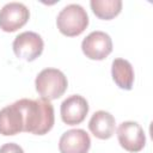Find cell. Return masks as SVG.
<instances>
[{"label": "cell", "instance_id": "cell-5", "mask_svg": "<svg viewBox=\"0 0 153 153\" xmlns=\"http://www.w3.org/2000/svg\"><path fill=\"white\" fill-rule=\"evenodd\" d=\"M30 17L29 8L17 1L7 2L0 10V29L5 32H13L26 24Z\"/></svg>", "mask_w": 153, "mask_h": 153}, {"label": "cell", "instance_id": "cell-14", "mask_svg": "<svg viewBox=\"0 0 153 153\" xmlns=\"http://www.w3.org/2000/svg\"><path fill=\"white\" fill-rule=\"evenodd\" d=\"M0 153H24V149L14 142H8L0 147Z\"/></svg>", "mask_w": 153, "mask_h": 153}, {"label": "cell", "instance_id": "cell-11", "mask_svg": "<svg viewBox=\"0 0 153 153\" xmlns=\"http://www.w3.org/2000/svg\"><path fill=\"white\" fill-rule=\"evenodd\" d=\"M115 124H116L115 117L110 112L104 110H98L92 115L88 122V129L96 137L106 140L114 135Z\"/></svg>", "mask_w": 153, "mask_h": 153}, {"label": "cell", "instance_id": "cell-12", "mask_svg": "<svg viewBox=\"0 0 153 153\" xmlns=\"http://www.w3.org/2000/svg\"><path fill=\"white\" fill-rule=\"evenodd\" d=\"M111 75L120 88L131 90L134 84V69L129 61L124 59H115L111 65Z\"/></svg>", "mask_w": 153, "mask_h": 153}, {"label": "cell", "instance_id": "cell-4", "mask_svg": "<svg viewBox=\"0 0 153 153\" xmlns=\"http://www.w3.org/2000/svg\"><path fill=\"white\" fill-rule=\"evenodd\" d=\"M12 47L18 59L33 61L42 54L44 42L38 33L33 31H24L14 38Z\"/></svg>", "mask_w": 153, "mask_h": 153}, {"label": "cell", "instance_id": "cell-3", "mask_svg": "<svg viewBox=\"0 0 153 153\" xmlns=\"http://www.w3.org/2000/svg\"><path fill=\"white\" fill-rule=\"evenodd\" d=\"M56 25L60 32L65 36H78L88 25L87 12L79 4H69L59 12Z\"/></svg>", "mask_w": 153, "mask_h": 153}, {"label": "cell", "instance_id": "cell-13", "mask_svg": "<svg viewBox=\"0 0 153 153\" xmlns=\"http://www.w3.org/2000/svg\"><path fill=\"white\" fill-rule=\"evenodd\" d=\"M91 8L93 13L100 19H112L122 10L121 0H91Z\"/></svg>", "mask_w": 153, "mask_h": 153}, {"label": "cell", "instance_id": "cell-8", "mask_svg": "<svg viewBox=\"0 0 153 153\" xmlns=\"http://www.w3.org/2000/svg\"><path fill=\"white\" fill-rule=\"evenodd\" d=\"M60 112L61 118L66 124H79L85 120L88 112V103L82 96L72 94L61 103Z\"/></svg>", "mask_w": 153, "mask_h": 153}, {"label": "cell", "instance_id": "cell-6", "mask_svg": "<svg viewBox=\"0 0 153 153\" xmlns=\"http://www.w3.org/2000/svg\"><path fill=\"white\" fill-rule=\"evenodd\" d=\"M117 139L121 147L128 152H139L146 143V135L142 127L133 121H126L118 126Z\"/></svg>", "mask_w": 153, "mask_h": 153}, {"label": "cell", "instance_id": "cell-9", "mask_svg": "<svg viewBox=\"0 0 153 153\" xmlns=\"http://www.w3.org/2000/svg\"><path fill=\"white\" fill-rule=\"evenodd\" d=\"M91 139L84 129H69L65 131L59 141L61 153H87Z\"/></svg>", "mask_w": 153, "mask_h": 153}, {"label": "cell", "instance_id": "cell-10", "mask_svg": "<svg viewBox=\"0 0 153 153\" xmlns=\"http://www.w3.org/2000/svg\"><path fill=\"white\" fill-rule=\"evenodd\" d=\"M23 114L14 102L0 110V134L5 136L16 135L23 131Z\"/></svg>", "mask_w": 153, "mask_h": 153}, {"label": "cell", "instance_id": "cell-7", "mask_svg": "<svg viewBox=\"0 0 153 153\" xmlns=\"http://www.w3.org/2000/svg\"><path fill=\"white\" fill-rule=\"evenodd\" d=\"M82 53L91 60H103L112 51L111 37L104 31H92L81 42Z\"/></svg>", "mask_w": 153, "mask_h": 153}, {"label": "cell", "instance_id": "cell-2", "mask_svg": "<svg viewBox=\"0 0 153 153\" xmlns=\"http://www.w3.org/2000/svg\"><path fill=\"white\" fill-rule=\"evenodd\" d=\"M35 86L41 98L53 100L60 98L65 93L68 86V81L66 75L60 69L45 68L37 74Z\"/></svg>", "mask_w": 153, "mask_h": 153}, {"label": "cell", "instance_id": "cell-1", "mask_svg": "<svg viewBox=\"0 0 153 153\" xmlns=\"http://www.w3.org/2000/svg\"><path fill=\"white\" fill-rule=\"evenodd\" d=\"M16 103L23 114V131L31 133L35 135H44L53 128L55 117L54 108L50 100L43 98H23L17 100Z\"/></svg>", "mask_w": 153, "mask_h": 153}]
</instances>
